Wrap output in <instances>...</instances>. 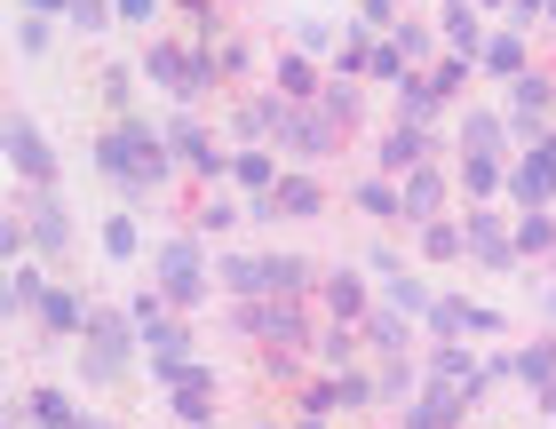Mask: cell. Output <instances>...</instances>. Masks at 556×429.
<instances>
[{
  "label": "cell",
  "mask_w": 556,
  "mask_h": 429,
  "mask_svg": "<svg viewBox=\"0 0 556 429\" xmlns=\"http://www.w3.org/2000/svg\"><path fill=\"white\" fill-rule=\"evenodd\" d=\"M374 382H382V406H390V414L421 398V374H414V358H382V374H374Z\"/></svg>",
  "instance_id": "cell-30"
},
{
  "label": "cell",
  "mask_w": 556,
  "mask_h": 429,
  "mask_svg": "<svg viewBox=\"0 0 556 429\" xmlns=\"http://www.w3.org/2000/svg\"><path fill=\"white\" fill-rule=\"evenodd\" d=\"M509 119H501V112H462V151H469V160H509Z\"/></svg>",
  "instance_id": "cell-18"
},
{
  "label": "cell",
  "mask_w": 556,
  "mask_h": 429,
  "mask_svg": "<svg viewBox=\"0 0 556 429\" xmlns=\"http://www.w3.org/2000/svg\"><path fill=\"white\" fill-rule=\"evenodd\" d=\"M48 287H56V279H40L33 263H16V270H9V287H0V302H9V311H40V294H48Z\"/></svg>",
  "instance_id": "cell-35"
},
{
  "label": "cell",
  "mask_w": 556,
  "mask_h": 429,
  "mask_svg": "<svg viewBox=\"0 0 556 429\" xmlns=\"http://www.w3.org/2000/svg\"><path fill=\"white\" fill-rule=\"evenodd\" d=\"M548 16H556V0H548Z\"/></svg>",
  "instance_id": "cell-60"
},
{
  "label": "cell",
  "mask_w": 556,
  "mask_h": 429,
  "mask_svg": "<svg viewBox=\"0 0 556 429\" xmlns=\"http://www.w3.org/2000/svg\"><path fill=\"white\" fill-rule=\"evenodd\" d=\"M160 16V0H112V24H151Z\"/></svg>",
  "instance_id": "cell-51"
},
{
  "label": "cell",
  "mask_w": 556,
  "mask_h": 429,
  "mask_svg": "<svg viewBox=\"0 0 556 429\" xmlns=\"http://www.w3.org/2000/svg\"><path fill=\"white\" fill-rule=\"evenodd\" d=\"M24 223H33V247H40L48 263H64V255H72V215H64V199L48 191V184H40L33 207H24Z\"/></svg>",
  "instance_id": "cell-13"
},
{
  "label": "cell",
  "mask_w": 556,
  "mask_h": 429,
  "mask_svg": "<svg viewBox=\"0 0 556 429\" xmlns=\"http://www.w3.org/2000/svg\"><path fill=\"white\" fill-rule=\"evenodd\" d=\"M390 40H397V56H429V24H390Z\"/></svg>",
  "instance_id": "cell-47"
},
{
  "label": "cell",
  "mask_w": 556,
  "mask_h": 429,
  "mask_svg": "<svg viewBox=\"0 0 556 429\" xmlns=\"http://www.w3.org/2000/svg\"><path fill=\"white\" fill-rule=\"evenodd\" d=\"M438 33L453 40V56H477V48L493 40V24H485V9H477V0H445V9H438Z\"/></svg>",
  "instance_id": "cell-15"
},
{
  "label": "cell",
  "mask_w": 556,
  "mask_h": 429,
  "mask_svg": "<svg viewBox=\"0 0 556 429\" xmlns=\"http://www.w3.org/2000/svg\"><path fill=\"white\" fill-rule=\"evenodd\" d=\"M294 429H326V421H318V414H302V421H294Z\"/></svg>",
  "instance_id": "cell-57"
},
{
  "label": "cell",
  "mask_w": 556,
  "mask_h": 429,
  "mask_svg": "<svg viewBox=\"0 0 556 429\" xmlns=\"http://www.w3.org/2000/svg\"><path fill=\"white\" fill-rule=\"evenodd\" d=\"M80 429H112V421H88V414H80Z\"/></svg>",
  "instance_id": "cell-58"
},
{
  "label": "cell",
  "mask_w": 556,
  "mask_h": 429,
  "mask_svg": "<svg viewBox=\"0 0 556 429\" xmlns=\"http://www.w3.org/2000/svg\"><path fill=\"white\" fill-rule=\"evenodd\" d=\"M429 326H438V342H462V335H477V326H485V311H477V302H462V294H438V302H429Z\"/></svg>",
  "instance_id": "cell-25"
},
{
  "label": "cell",
  "mask_w": 556,
  "mask_h": 429,
  "mask_svg": "<svg viewBox=\"0 0 556 429\" xmlns=\"http://www.w3.org/2000/svg\"><path fill=\"white\" fill-rule=\"evenodd\" d=\"M0 143H9V167L24 175V184H56V151H48V136L33 128V119H9V136H0Z\"/></svg>",
  "instance_id": "cell-12"
},
{
  "label": "cell",
  "mask_w": 556,
  "mask_h": 429,
  "mask_svg": "<svg viewBox=\"0 0 556 429\" xmlns=\"http://www.w3.org/2000/svg\"><path fill=\"white\" fill-rule=\"evenodd\" d=\"M366 72H374V80H382V88H397V80H406V56H397V40H374V56H366Z\"/></svg>",
  "instance_id": "cell-40"
},
{
  "label": "cell",
  "mask_w": 556,
  "mask_h": 429,
  "mask_svg": "<svg viewBox=\"0 0 556 429\" xmlns=\"http://www.w3.org/2000/svg\"><path fill=\"white\" fill-rule=\"evenodd\" d=\"M462 191L485 207L493 191H509V160H469V151H462Z\"/></svg>",
  "instance_id": "cell-29"
},
{
  "label": "cell",
  "mask_w": 556,
  "mask_h": 429,
  "mask_svg": "<svg viewBox=\"0 0 556 429\" xmlns=\"http://www.w3.org/2000/svg\"><path fill=\"white\" fill-rule=\"evenodd\" d=\"M88 318H96V311H88V302L72 294V287H48V294H40V326H48L56 342H64V335L80 342V335H88Z\"/></svg>",
  "instance_id": "cell-20"
},
{
  "label": "cell",
  "mask_w": 556,
  "mask_h": 429,
  "mask_svg": "<svg viewBox=\"0 0 556 429\" xmlns=\"http://www.w3.org/2000/svg\"><path fill=\"white\" fill-rule=\"evenodd\" d=\"M318 294H326V311H334L342 326H358V318H366V279H358V270H326Z\"/></svg>",
  "instance_id": "cell-23"
},
{
  "label": "cell",
  "mask_w": 556,
  "mask_h": 429,
  "mask_svg": "<svg viewBox=\"0 0 556 429\" xmlns=\"http://www.w3.org/2000/svg\"><path fill=\"white\" fill-rule=\"evenodd\" d=\"M287 119H294V96H247L231 128H239V143H278V136H287Z\"/></svg>",
  "instance_id": "cell-14"
},
{
  "label": "cell",
  "mask_w": 556,
  "mask_h": 429,
  "mask_svg": "<svg viewBox=\"0 0 556 429\" xmlns=\"http://www.w3.org/2000/svg\"><path fill=\"white\" fill-rule=\"evenodd\" d=\"M382 279H390V302H397V311H421V318H429V302H438V294H429L406 263H397V270H382Z\"/></svg>",
  "instance_id": "cell-38"
},
{
  "label": "cell",
  "mask_w": 556,
  "mask_h": 429,
  "mask_svg": "<svg viewBox=\"0 0 556 429\" xmlns=\"http://www.w3.org/2000/svg\"><path fill=\"white\" fill-rule=\"evenodd\" d=\"M231 184L263 199V191L278 184V160H270V151H263V143H247V151H231Z\"/></svg>",
  "instance_id": "cell-28"
},
{
  "label": "cell",
  "mask_w": 556,
  "mask_h": 429,
  "mask_svg": "<svg viewBox=\"0 0 556 429\" xmlns=\"http://www.w3.org/2000/svg\"><path fill=\"white\" fill-rule=\"evenodd\" d=\"M16 9H24V16H64L72 0H16Z\"/></svg>",
  "instance_id": "cell-54"
},
{
  "label": "cell",
  "mask_w": 556,
  "mask_h": 429,
  "mask_svg": "<svg viewBox=\"0 0 556 429\" xmlns=\"http://www.w3.org/2000/svg\"><path fill=\"white\" fill-rule=\"evenodd\" d=\"M541 414H548V421H556V382H548V390H541Z\"/></svg>",
  "instance_id": "cell-55"
},
{
  "label": "cell",
  "mask_w": 556,
  "mask_h": 429,
  "mask_svg": "<svg viewBox=\"0 0 556 429\" xmlns=\"http://www.w3.org/2000/svg\"><path fill=\"white\" fill-rule=\"evenodd\" d=\"M358 24H366V33H382V24H397V0H366V9H358Z\"/></svg>",
  "instance_id": "cell-52"
},
{
  "label": "cell",
  "mask_w": 556,
  "mask_h": 429,
  "mask_svg": "<svg viewBox=\"0 0 556 429\" xmlns=\"http://www.w3.org/2000/svg\"><path fill=\"white\" fill-rule=\"evenodd\" d=\"M541 302H548V326H556V279H548V287H541Z\"/></svg>",
  "instance_id": "cell-56"
},
{
  "label": "cell",
  "mask_w": 556,
  "mask_h": 429,
  "mask_svg": "<svg viewBox=\"0 0 556 429\" xmlns=\"http://www.w3.org/2000/svg\"><path fill=\"white\" fill-rule=\"evenodd\" d=\"M24 406H33V421H40V429H80V406H72L64 390H33Z\"/></svg>",
  "instance_id": "cell-36"
},
{
  "label": "cell",
  "mask_w": 556,
  "mask_h": 429,
  "mask_svg": "<svg viewBox=\"0 0 556 429\" xmlns=\"http://www.w3.org/2000/svg\"><path fill=\"white\" fill-rule=\"evenodd\" d=\"M477 64H485L493 80H517V72H533V64H525V33H517V24H493V40L477 48Z\"/></svg>",
  "instance_id": "cell-22"
},
{
  "label": "cell",
  "mask_w": 556,
  "mask_h": 429,
  "mask_svg": "<svg viewBox=\"0 0 556 429\" xmlns=\"http://www.w3.org/2000/svg\"><path fill=\"white\" fill-rule=\"evenodd\" d=\"M358 335H366L374 350H382V358H406V350H414V326H406V311H366V318H358Z\"/></svg>",
  "instance_id": "cell-24"
},
{
  "label": "cell",
  "mask_w": 556,
  "mask_h": 429,
  "mask_svg": "<svg viewBox=\"0 0 556 429\" xmlns=\"http://www.w3.org/2000/svg\"><path fill=\"white\" fill-rule=\"evenodd\" d=\"M96 167H104L119 191H151V184H160V175L175 167L167 128H143V119H112L104 143H96Z\"/></svg>",
  "instance_id": "cell-1"
},
{
  "label": "cell",
  "mask_w": 556,
  "mask_h": 429,
  "mask_svg": "<svg viewBox=\"0 0 556 429\" xmlns=\"http://www.w3.org/2000/svg\"><path fill=\"white\" fill-rule=\"evenodd\" d=\"M255 429H270V421H255Z\"/></svg>",
  "instance_id": "cell-61"
},
{
  "label": "cell",
  "mask_w": 556,
  "mask_h": 429,
  "mask_svg": "<svg viewBox=\"0 0 556 429\" xmlns=\"http://www.w3.org/2000/svg\"><path fill=\"white\" fill-rule=\"evenodd\" d=\"M397 191H406V223H438L445 215V167L429 160L414 175H397Z\"/></svg>",
  "instance_id": "cell-16"
},
{
  "label": "cell",
  "mask_w": 556,
  "mask_h": 429,
  "mask_svg": "<svg viewBox=\"0 0 556 429\" xmlns=\"http://www.w3.org/2000/svg\"><path fill=\"white\" fill-rule=\"evenodd\" d=\"M326 207V184H318V175H278V184L255 199V207H247V215H287V223H302V215H318Z\"/></svg>",
  "instance_id": "cell-11"
},
{
  "label": "cell",
  "mask_w": 556,
  "mask_h": 429,
  "mask_svg": "<svg viewBox=\"0 0 556 429\" xmlns=\"http://www.w3.org/2000/svg\"><path fill=\"white\" fill-rule=\"evenodd\" d=\"M215 279L231 287L239 302H255V294H302V287H318V270L302 255H231Z\"/></svg>",
  "instance_id": "cell-3"
},
{
  "label": "cell",
  "mask_w": 556,
  "mask_h": 429,
  "mask_svg": "<svg viewBox=\"0 0 556 429\" xmlns=\"http://www.w3.org/2000/svg\"><path fill=\"white\" fill-rule=\"evenodd\" d=\"M143 358H191V326L184 318H151L143 326Z\"/></svg>",
  "instance_id": "cell-32"
},
{
  "label": "cell",
  "mask_w": 556,
  "mask_h": 429,
  "mask_svg": "<svg viewBox=\"0 0 556 429\" xmlns=\"http://www.w3.org/2000/svg\"><path fill=\"white\" fill-rule=\"evenodd\" d=\"M469 72H477L469 56H445V64H429V88H438V96H445V104H453V96H462V88H469Z\"/></svg>",
  "instance_id": "cell-41"
},
{
  "label": "cell",
  "mask_w": 556,
  "mask_h": 429,
  "mask_svg": "<svg viewBox=\"0 0 556 429\" xmlns=\"http://www.w3.org/2000/svg\"><path fill=\"white\" fill-rule=\"evenodd\" d=\"M167 414L184 421V429H207V421H215V374L199 366L191 382H175V390H167Z\"/></svg>",
  "instance_id": "cell-19"
},
{
  "label": "cell",
  "mask_w": 556,
  "mask_h": 429,
  "mask_svg": "<svg viewBox=\"0 0 556 429\" xmlns=\"http://www.w3.org/2000/svg\"><path fill=\"white\" fill-rule=\"evenodd\" d=\"M64 24H72V33H104V24H112V0H72Z\"/></svg>",
  "instance_id": "cell-45"
},
{
  "label": "cell",
  "mask_w": 556,
  "mask_h": 429,
  "mask_svg": "<svg viewBox=\"0 0 556 429\" xmlns=\"http://www.w3.org/2000/svg\"><path fill=\"white\" fill-rule=\"evenodd\" d=\"M136 247H143L136 215H104V255H112V263H136Z\"/></svg>",
  "instance_id": "cell-39"
},
{
  "label": "cell",
  "mask_w": 556,
  "mask_h": 429,
  "mask_svg": "<svg viewBox=\"0 0 556 429\" xmlns=\"http://www.w3.org/2000/svg\"><path fill=\"white\" fill-rule=\"evenodd\" d=\"M143 80L167 88L175 104H191V96H199V48H184V40H151V48H143Z\"/></svg>",
  "instance_id": "cell-6"
},
{
  "label": "cell",
  "mask_w": 556,
  "mask_h": 429,
  "mask_svg": "<svg viewBox=\"0 0 556 429\" xmlns=\"http://www.w3.org/2000/svg\"><path fill=\"white\" fill-rule=\"evenodd\" d=\"M167 151H175V160H184L191 175H207V184H215V175H231V151H215L207 119H191V112H175V119H167Z\"/></svg>",
  "instance_id": "cell-9"
},
{
  "label": "cell",
  "mask_w": 556,
  "mask_h": 429,
  "mask_svg": "<svg viewBox=\"0 0 556 429\" xmlns=\"http://www.w3.org/2000/svg\"><path fill=\"white\" fill-rule=\"evenodd\" d=\"M517 255H556V215L548 207H517Z\"/></svg>",
  "instance_id": "cell-31"
},
{
  "label": "cell",
  "mask_w": 556,
  "mask_h": 429,
  "mask_svg": "<svg viewBox=\"0 0 556 429\" xmlns=\"http://www.w3.org/2000/svg\"><path fill=\"white\" fill-rule=\"evenodd\" d=\"M421 255H429V263H453V255H469L462 223H445V215H438V223H421Z\"/></svg>",
  "instance_id": "cell-37"
},
{
  "label": "cell",
  "mask_w": 556,
  "mask_h": 429,
  "mask_svg": "<svg viewBox=\"0 0 556 429\" xmlns=\"http://www.w3.org/2000/svg\"><path fill=\"white\" fill-rule=\"evenodd\" d=\"M104 104H112L119 119H136V112H128V104H136V72H128V64H112V72H104Z\"/></svg>",
  "instance_id": "cell-44"
},
{
  "label": "cell",
  "mask_w": 556,
  "mask_h": 429,
  "mask_svg": "<svg viewBox=\"0 0 556 429\" xmlns=\"http://www.w3.org/2000/svg\"><path fill=\"white\" fill-rule=\"evenodd\" d=\"M270 80H278V96H294V104H318V64L311 56H294V48H287V56H278V72H270Z\"/></svg>",
  "instance_id": "cell-27"
},
{
  "label": "cell",
  "mask_w": 556,
  "mask_h": 429,
  "mask_svg": "<svg viewBox=\"0 0 556 429\" xmlns=\"http://www.w3.org/2000/svg\"><path fill=\"white\" fill-rule=\"evenodd\" d=\"M294 151V160H334V143H342V119L326 112V104H294V119H287V136H278Z\"/></svg>",
  "instance_id": "cell-10"
},
{
  "label": "cell",
  "mask_w": 556,
  "mask_h": 429,
  "mask_svg": "<svg viewBox=\"0 0 556 429\" xmlns=\"http://www.w3.org/2000/svg\"><path fill=\"white\" fill-rule=\"evenodd\" d=\"M167 311H175L167 294H128V318H136V326H151V318H167Z\"/></svg>",
  "instance_id": "cell-48"
},
{
  "label": "cell",
  "mask_w": 556,
  "mask_h": 429,
  "mask_svg": "<svg viewBox=\"0 0 556 429\" xmlns=\"http://www.w3.org/2000/svg\"><path fill=\"white\" fill-rule=\"evenodd\" d=\"M462 239H469V255L485 263V270H517V223H509V215L469 207V215H462Z\"/></svg>",
  "instance_id": "cell-8"
},
{
  "label": "cell",
  "mask_w": 556,
  "mask_h": 429,
  "mask_svg": "<svg viewBox=\"0 0 556 429\" xmlns=\"http://www.w3.org/2000/svg\"><path fill=\"white\" fill-rule=\"evenodd\" d=\"M48 40H56V16H16V48L24 56H40Z\"/></svg>",
  "instance_id": "cell-46"
},
{
  "label": "cell",
  "mask_w": 556,
  "mask_h": 429,
  "mask_svg": "<svg viewBox=\"0 0 556 429\" xmlns=\"http://www.w3.org/2000/svg\"><path fill=\"white\" fill-rule=\"evenodd\" d=\"M231 223H239L231 199H207V207H199V231H231Z\"/></svg>",
  "instance_id": "cell-50"
},
{
  "label": "cell",
  "mask_w": 556,
  "mask_h": 429,
  "mask_svg": "<svg viewBox=\"0 0 556 429\" xmlns=\"http://www.w3.org/2000/svg\"><path fill=\"white\" fill-rule=\"evenodd\" d=\"M215 56H223V80H239V72H247V64H255V48H247V40H223V48H215Z\"/></svg>",
  "instance_id": "cell-49"
},
{
  "label": "cell",
  "mask_w": 556,
  "mask_h": 429,
  "mask_svg": "<svg viewBox=\"0 0 556 429\" xmlns=\"http://www.w3.org/2000/svg\"><path fill=\"white\" fill-rule=\"evenodd\" d=\"M239 335L247 342H270V350H311L318 326L294 311V294H255V302H239Z\"/></svg>",
  "instance_id": "cell-4"
},
{
  "label": "cell",
  "mask_w": 556,
  "mask_h": 429,
  "mask_svg": "<svg viewBox=\"0 0 556 429\" xmlns=\"http://www.w3.org/2000/svg\"><path fill=\"white\" fill-rule=\"evenodd\" d=\"M207 279L215 270H207V255H199V239H167L160 247V294L175 302V311H191V302L207 294Z\"/></svg>",
  "instance_id": "cell-5"
},
{
  "label": "cell",
  "mask_w": 556,
  "mask_h": 429,
  "mask_svg": "<svg viewBox=\"0 0 556 429\" xmlns=\"http://www.w3.org/2000/svg\"><path fill=\"white\" fill-rule=\"evenodd\" d=\"M485 9H501V0H485Z\"/></svg>",
  "instance_id": "cell-59"
},
{
  "label": "cell",
  "mask_w": 556,
  "mask_h": 429,
  "mask_svg": "<svg viewBox=\"0 0 556 429\" xmlns=\"http://www.w3.org/2000/svg\"><path fill=\"white\" fill-rule=\"evenodd\" d=\"M556 104V80H548V72L533 64V72H517V80H509V112H548Z\"/></svg>",
  "instance_id": "cell-34"
},
{
  "label": "cell",
  "mask_w": 556,
  "mask_h": 429,
  "mask_svg": "<svg viewBox=\"0 0 556 429\" xmlns=\"http://www.w3.org/2000/svg\"><path fill=\"white\" fill-rule=\"evenodd\" d=\"M493 374H517V382L548 390V382H556V335H548V342H525V350H509V358H493Z\"/></svg>",
  "instance_id": "cell-21"
},
{
  "label": "cell",
  "mask_w": 556,
  "mask_h": 429,
  "mask_svg": "<svg viewBox=\"0 0 556 429\" xmlns=\"http://www.w3.org/2000/svg\"><path fill=\"white\" fill-rule=\"evenodd\" d=\"M294 56H342L334 24H294Z\"/></svg>",
  "instance_id": "cell-42"
},
{
  "label": "cell",
  "mask_w": 556,
  "mask_h": 429,
  "mask_svg": "<svg viewBox=\"0 0 556 429\" xmlns=\"http://www.w3.org/2000/svg\"><path fill=\"white\" fill-rule=\"evenodd\" d=\"M429 151H438V143H429V128H406V119H397L374 160H382V175H414V167H429Z\"/></svg>",
  "instance_id": "cell-17"
},
{
  "label": "cell",
  "mask_w": 556,
  "mask_h": 429,
  "mask_svg": "<svg viewBox=\"0 0 556 429\" xmlns=\"http://www.w3.org/2000/svg\"><path fill=\"white\" fill-rule=\"evenodd\" d=\"M548 16V0H509V24H517V33H525V24H541Z\"/></svg>",
  "instance_id": "cell-53"
},
{
  "label": "cell",
  "mask_w": 556,
  "mask_h": 429,
  "mask_svg": "<svg viewBox=\"0 0 556 429\" xmlns=\"http://www.w3.org/2000/svg\"><path fill=\"white\" fill-rule=\"evenodd\" d=\"M509 199H517V207H548V199H556V136L525 143L509 160Z\"/></svg>",
  "instance_id": "cell-7"
},
{
  "label": "cell",
  "mask_w": 556,
  "mask_h": 429,
  "mask_svg": "<svg viewBox=\"0 0 556 429\" xmlns=\"http://www.w3.org/2000/svg\"><path fill=\"white\" fill-rule=\"evenodd\" d=\"M318 104L334 112L342 128H358V88H350V80H326V88H318Z\"/></svg>",
  "instance_id": "cell-43"
},
{
  "label": "cell",
  "mask_w": 556,
  "mask_h": 429,
  "mask_svg": "<svg viewBox=\"0 0 556 429\" xmlns=\"http://www.w3.org/2000/svg\"><path fill=\"white\" fill-rule=\"evenodd\" d=\"M397 112H406V128H429V119L445 112V96L429 88V72H406V80H397Z\"/></svg>",
  "instance_id": "cell-26"
},
{
  "label": "cell",
  "mask_w": 556,
  "mask_h": 429,
  "mask_svg": "<svg viewBox=\"0 0 556 429\" xmlns=\"http://www.w3.org/2000/svg\"><path fill=\"white\" fill-rule=\"evenodd\" d=\"M358 342H366L358 326H342V318H334V326H318V335H311V358H326V366L342 374V366H350V350H358Z\"/></svg>",
  "instance_id": "cell-33"
},
{
  "label": "cell",
  "mask_w": 556,
  "mask_h": 429,
  "mask_svg": "<svg viewBox=\"0 0 556 429\" xmlns=\"http://www.w3.org/2000/svg\"><path fill=\"white\" fill-rule=\"evenodd\" d=\"M136 342H143V326H136L128 311H96L88 335H80V374H88L96 390H112L119 374L136 366Z\"/></svg>",
  "instance_id": "cell-2"
}]
</instances>
